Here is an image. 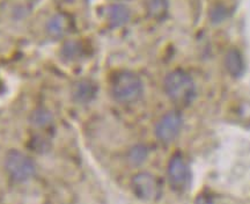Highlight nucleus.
I'll list each match as a JSON object with an SVG mask.
<instances>
[{"instance_id": "1", "label": "nucleus", "mask_w": 250, "mask_h": 204, "mask_svg": "<svg viewBox=\"0 0 250 204\" xmlns=\"http://www.w3.org/2000/svg\"><path fill=\"white\" fill-rule=\"evenodd\" d=\"M167 96L179 106H188L196 95V86L192 78L183 70L170 72L164 81Z\"/></svg>"}, {"instance_id": "2", "label": "nucleus", "mask_w": 250, "mask_h": 204, "mask_svg": "<svg viewBox=\"0 0 250 204\" xmlns=\"http://www.w3.org/2000/svg\"><path fill=\"white\" fill-rule=\"evenodd\" d=\"M143 81L131 71H120L111 80V94L121 103H133L142 98Z\"/></svg>"}, {"instance_id": "3", "label": "nucleus", "mask_w": 250, "mask_h": 204, "mask_svg": "<svg viewBox=\"0 0 250 204\" xmlns=\"http://www.w3.org/2000/svg\"><path fill=\"white\" fill-rule=\"evenodd\" d=\"M5 169L13 181L24 182L35 174L36 167L33 160L24 153L11 150L6 155Z\"/></svg>"}, {"instance_id": "4", "label": "nucleus", "mask_w": 250, "mask_h": 204, "mask_svg": "<svg viewBox=\"0 0 250 204\" xmlns=\"http://www.w3.org/2000/svg\"><path fill=\"white\" fill-rule=\"evenodd\" d=\"M131 189L139 200L153 202L161 196V184L154 175L140 172L131 180Z\"/></svg>"}, {"instance_id": "5", "label": "nucleus", "mask_w": 250, "mask_h": 204, "mask_svg": "<svg viewBox=\"0 0 250 204\" xmlns=\"http://www.w3.org/2000/svg\"><path fill=\"white\" fill-rule=\"evenodd\" d=\"M183 118L180 113L169 112L165 114L155 125V136L161 143L168 144L175 140L182 129Z\"/></svg>"}, {"instance_id": "6", "label": "nucleus", "mask_w": 250, "mask_h": 204, "mask_svg": "<svg viewBox=\"0 0 250 204\" xmlns=\"http://www.w3.org/2000/svg\"><path fill=\"white\" fill-rule=\"evenodd\" d=\"M168 180L170 186L176 190H182L189 182L190 171L189 166L181 153H175L168 162L167 168Z\"/></svg>"}, {"instance_id": "7", "label": "nucleus", "mask_w": 250, "mask_h": 204, "mask_svg": "<svg viewBox=\"0 0 250 204\" xmlns=\"http://www.w3.org/2000/svg\"><path fill=\"white\" fill-rule=\"evenodd\" d=\"M71 27L72 23L70 17L65 13H59L50 18L46 23V31L54 39H61L71 30Z\"/></svg>"}, {"instance_id": "8", "label": "nucleus", "mask_w": 250, "mask_h": 204, "mask_svg": "<svg viewBox=\"0 0 250 204\" xmlns=\"http://www.w3.org/2000/svg\"><path fill=\"white\" fill-rule=\"evenodd\" d=\"M98 87L90 80H80L76 83L72 90L74 101L78 103H88L95 98Z\"/></svg>"}, {"instance_id": "9", "label": "nucleus", "mask_w": 250, "mask_h": 204, "mask_svg": "<svg viewBox=\"0 0 250 204\" xmlns=\"http://www.w3.org/2000/svg\"><path fill=\"white\" fill-rule=\"evenodd\" d=\"M131 17L130 9L125 5L115 4L109 6L107 12V18L109 26L111 28H120L129 23Z\"/></svg>"}, {"instance_id": "10", "label": "nucleus", "mask_w": 250, "mask_h": 204, "mask_svg": "<svg viewBox=\"0 0 250 204\" xmlns=\"http://www.w3.org/2000/svg\"><path fill=\"white\" fill-rule=\"evenodd\" d=\"M225 67L233 77H240L245 70V63L241 52L237 49H230L225 57Z\"/></svg>"}, {"instance_id": "11", "label": "nucleus", "mask_w": 250, "mask_h": 204, "mask_svg": "<svg viewBox=\"0 0 250 204\" xmlns=\"http://www.w3.org/2000/svg\"><path fill=\"white\" fill-rule=\"evenodd\" d=\"M146 11L152 19L161 20L167 15L168 1L167 0H146Z\"/></svg>"}, {"instance_id": "12", "label": "nucleus", "mask_w": 250, "mask_h": 204, "mask_svg": "<svg viewBox=\"0 0 250 204\" xmlns=\"http://www.w3.org/2000/svg\"><path fill=\"white\" fill-rule=\"evenodd\" d=\"M30 121L37 128H46L54 121L52 114L44 108H37L30 116Z\"/></svg>"}, {"instance_id": "13", "label": "nucleus", "mask_w": 250, "mask_h": 204, "mask_svg": "<svg viewBox=\"0 0 250 204\" xmlns=\"http://www.w3.org/2000/svg\"><path fill=\"white\" fill-rule=\"evenodd\" d=\"M147 147L144 145H136L129 151L127 159H129L130 164H132L134 166H139L145 161L146 158H147Z\"/></svg>"}, {"instance_id": "14", "label": "nucleus", "mask_w": 250, "mask_h": 204, "mask_svg": "<svg viewBox=\"0 0 250 204\" xmlns=\"http://www.w3.org/2000/svg\"><path fill=\"white\" fill-rule=\"evenodd\" d=\"M81 51L80 45L76 41H68L65 43L64 48H62V53H64V57L68 59H74L79 57Z\"/></svg>"}, {"instance_id": "15", "label": "nucleus", "mask_w": 250, "mask_h": 204, "mask_svg": "<svg viewBox=\"0 0 250 204\" xmlns=\"http://www.w3.org/2000/svg\"><path fill=\"white\" fill-rule=\"evenodd\" d=\"M227 17V9L224 6H217L213 11H212L211 19L213 23H220V21L225 20V18Z\"/></svg>"}, {"instance_id": "16", "label": "nucleus", "mask_w": 250, "mask_h": 204, "mask_svg": "<svg viewBox=\"0 0 250 204\" xmlns=\"http://www.w3.org/2000/svg\"><path fill=\"white\" fill-rule=\"evenodd\" d=\"M195 204H218L215 202L214 197L208 195V194H201V195L197 196L195 200Z\"/></svg>"}, {"instance_id": "17", "label": "nucleus", "mask_w": 250, "mask_h": 204, "mask_svg": "<svg viewBox=\"0 0 250 204\" xmlns=\"http://www.w3.org/2000/svg\"><path fill=\"white\" fill-rule=\"evenodd\" d=\"M28 1H30V2H37V1H40V0H28Z\"/></svg>"}]
</instances>
